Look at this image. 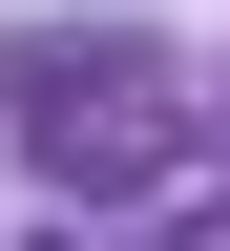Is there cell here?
<instances>
[{"label": "cell", "mask_w": 230, "mask_h": 251, "mask_svg": "<svg viewBox=\"0 0 230 251\" xmlns=\"http://www.w3.org/2000/svg\"><path fill=\"white\" fill-rule=\"evenodd\" d=\"M21 147H42L63 188H147L188 147V105H168L147 42H42V63H21Z\"/></svg>", "instance_id": "obj_1"}]
</instances>
